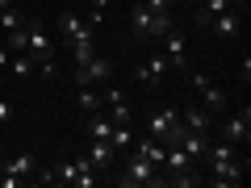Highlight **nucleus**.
<instances>
[{
    "label": "nucleus",
    "mask_w": 251,
    "mask_h": 188,
    "mask_svg": "<svg viewBox=\"0 0 251 188\" xmlns=\"http://www.w3.org/2000/svg\"><path fill=\"white\" fill-rule=\"evenodd\" d=\"M4 63H9V46L0 42V71H4Z\"/></svg>",
    "instance_id": "29"
},
{
    "label": "nucleus",
    "mask_w": 251,
    "mask_h": 188,
    "mask_svg": "<svg viewBox=\"0 0 251 188\" xmlns=\"http://www.w3.org/2000/svg\"><path fill=\"white\" fill-rule=\"evenodd\" d=\"M209 29H214L218 38H239V29H243V9H226V13H218L214 21H209Z\"/></svg>",
    "instance_id": "12"
},
{
    "label": "nucleus",
    "mask_w": 251,
    "mask_h": 188,
    "mask_svg": "<svg viewBox=\"0 0 251 188\" xmlns=\"http://www.w3.org/2000/svg\"><path fill=\"white\" fill-rule=\"evenodd\" d=\"M0 163H4V142H0Z\"/></svg>",
    "instance_id": "31"
},
{
    "label": "nucleus",
    "mask_w": 251,
    "mask_h": 188,
    "mask_svg": "<svg viewBox=\"0 0 251 188\" xmlns=\"http://www.w3.org/2000/svg\"><path fill=\"white\" fill-rule=\"evenodd\" d=\"M13 75H34V59L29 54H13Z\"/></svg>",
    "instance_id": "24"
},
{
    "label": "nucleus",
    "mask_w": 251,
    "mask_h": 188,
    "mask_svg": "<svg viewBox=\"0 0 251 188\" xmlns=\"http://www.w3.org/2000/svg\"><path fill=\"white\" fill-rule=\"evenodd\" d=\"M176 4H180V0H147V9H151V13H172Z\"/></svg>",
    "instance_id": "27"
},
{
    "label": "nucleus",
    "mask_w": 251,
    "mask_h": 188,
    "mask_svg": "<svg viewBox=\"0 0 251 188\" xmlns=\"http://www.w3.org/2000/svg\"><path fill=\"white\" fill-rule=\"evenodd\" d=\"M109 134H113V121H109V113H88V138H105L109 142Z\"/></svg>",
    "instance_id": "18"
},
{
    "label": "nucleus",
    "mask_w": 251,
    "mask_h": 188,
    "mask_svg": "<svg viewBox=\"0 0 251 188\" xmlns=\"http://www.w3.org/2000/svg\"><path fill=\"white\" fill-rule=\"evenodd\" d=\"M134 121H122V125H113V134H109V142H113V151H130L134 146Z\"/></svg>",
    "instance_id": "17"
},
{
    "label": "nucleus",
    "mask_w": 251,
    "mask_h": 188,
    "mask_svg": "<svg viewBox=\"0 0 251 188\" xmlns=\"http://www.w3.org/2000/svg\"><path fill=\"white\" fill-rule=\"evenodd\" d=\"M4 171H9V176H21V180L29 184V180H34V171H38V155H34V151L13 155V159H4Z\"/></svg>",
    "instance_id": "13"
},
{
    "label": "nucleus",
    "mask_w": 251,
    "mask_h": 188,
    "mask_svg": "<svg viewBox=\"0 0 251 188\" xmlns=\"http://www.w3.org/2000/svg\"><path fill=\"white\" fill-rule=\"evenodd\" d=\"M9 4H13V0H0V9H9Z\"/></svg>",
    "instance_id": "30"
},
{
    "label": "nucleus",
    "mask_w": 251,
    "mask_h": 188,
    "mask_svg": "<svg viewBox=\"0 0 251 188\" xmlns=\"http://www.w3.org/2000/svg\"><path fill=\"white\" fill-rule=\"evenodd\" d=\"M168 71H172L168 54H163V50H155V54H151L147 63H138V67H134V80L143 84V88H159V80H163Z\"/></svg>",
    "instance_id": "5"
},
{
    "label": "nucleus",
    "mask_w": 251,
    "mask_h": 188,
    "mask_svg": "<svg viewBox=\"0 0 251 188\" xmlns=\"http://www.w3.org/2000/svg\"><path fill=\"white\" fill-rule=\"evenodd\" d=\"M226 9H234V0H201V9H197V25H201V29H209V21H214L218 13H226Z\"/></svg>",
    "instance_id": "16"
},
{
    "label": "nucleus",
    "mask_w": 251,
    "mask_h": 188,
    "mask_svg": "<svg viewBox=\"0 0 251 188\" xmlns=\"http://www.w3.org/2000/svg\"><path fill=\"white\" fill-rule=\"evenodd\" d=\"M59 29H63V38H67V46L92 42V25H88V17H80V13H63V17H59Z\"/></svg>",
    "instance_id": "7"
},
{
    "label": "nucleus",
    "mask_w": 251,
    "mask_h": 188,
    "mask_svg": "<svg viewBox=\"0 0 251 188\" xmlns=\"http://www.w3.org/2000/svg\"><path fill=\"white\" fill-rule=\"evenodd\" d=\"M92 42H97V38H92ZM92 42H75V46H72V59H75V67H80V63H88L92 54H97V46H92Z\"/></svg>",
    "instance_id": "23"
},
{
    "label": "nucleus",
    "mask_w": 251,
    "mask_h": 188,
    "mask_svg": "<svg viewBox=\"0 0 251 188\" xmlns=\"http://www.w3.org/2000/svg\"><path fill=\"white\" fill-rule=\"evenodd\" d=\"M159 42H163V54H168L172 67H176V71H188V46H184V34H180V29H168Z\"/></svg>",
    "instance_id": "9"
},
{
    "label": "nucleus",
    "mask_w": 251,
    "mask_h": 188,
    "mask_svg": "<svg viewBox=\"0 0 251 188\" xmlns=\"http://www.w3.org/2000/svg\"><path fill=\"white\" fill-rule=\"evenodd\" d=\"M13 121V105H9V100H0V125H9Z\"/></svg>",
    "instance_id": "28"
},
{
    "label": "nucleus",
    "mask_w": 251,
    "mask_h": 188,
    "mask_svg": "<svg viewBox=\"0 0 251 188\" xmlns=\"http://www.w3.org/2000/svg\"><path fill=\"white\" fill-rule=\"evenodd\" d=\"M34 71H42V80H54V71H59V67H54V54L38 59V63H34Z\"/></svg>",
    "instance_id": "25"
},
{
    "label": "nucleus",
    "mask_w": 251,
    "mask_h": 188,
    "mask_svg": "<svg viewBox=\"0 0 251 188\" xmlns=\"http://www.w3.org/2000/svg\"><path fill=\"white\" fill-rule=\"evenodd\" d=\"M176 121H180V109H176V105H163V109H155V113H151L147 134L159 138V142H168V134H172V125H176Z\"/></svg>",
    "instance_id": "8"
},
{
    "label": "nucleus",
    "mask_w": 251,
    "mask_h": 188,
    "mask_svg": "<svg viewBox=\"0 0 251 188\" xmlns=\"http://www.w3.org/2000/svg\"><path fill=\"white\" fill-rule=\"evenodd\" d=\"M4 46H9V54H21V50L29 46V29H25V21H21L17 29H9V42H4Z\"/></svg>",
    "instance_id": "20"
},
{
    "label": "nucleus",
    "mask_w": 251,
    "mask_h": 188,
    "mask_svg": "<svg viewBox=\"0 0 251 188\" xmlns=\"http://www.w3.org/2000/svg\"><path fill=\"white\" fill-rule=\"evenodd\" d=\"M193 88L201 92V105H205L214 117H218V113H226V92H222V88H214V84H209L205 75H197V71H193Z\"/></svg>",
    "instance_id": "10"
},
{
    "label": "nucleus",
    "mask_w": 251,
    "mask_h": 188,
    "mask_svg": "<svg viewBox=\"0 0 251 188\" xmlns=\"http://www.w3.org/2000/svg\"><path fill=\"white\" fill-rule=\"evenodd\" d=\"M50 176H54V184H75V188H92V184H100V176H97V167H92L88 155L59 159V163L50 167Z\"/></svg>",
    "instance_id": "1"
},
{
    "label": "nucleus",
    "mask_w": 251,
    "mask_h": 188,
    "mask_svg": "<svg viewBox=\"0 0 251 188\" xmlns=\"http://www.w3.org/2000/svg\"><path fill=\"white\" fill-rule=\"evenodd\" d=\"M130 25H134V34L143 42H151V38H163L172 29V13H151L147 4H134L130 9Z\"/></svg>",
    "instance_id": "2"
},
{
    "label": "nucleus",
    "mask_w": 251,
    "mask_h": 188,
    "mask_svg": "<svg viewBox=\"0 0 251 188\" xmlns=\"http://www.w3.org/2000/svg\"><path fill=\"white\" fill-rule=\"evenodd\" d=\"M180 121H184L188 130H197V134H209V125H214V113H209L205 105H184Z\"/></svg>",
    "instance_id": "14"
},
{
    "label": "nucleus",
    "mask_w": 251,
    "mask_h": 188,
    "mask_svg": "<svg viewBox=\"0 0 251 188\" xmlns=\"http://www.w3.org/2000/svg\"><path fill=\"white\" fill-rule=\"evenodd\" d=\"M117 184L134 188V184H163V171L155 167L151 159H143V155L130 151V159H126V176H117Z\"/></svg>",
    "instance_id": "3"
},
{
    "label": "nucleus",
    "mask_w": 251,
    "mask_h": 188,
    "mask_svg": "<svg viewBox=\"0 0 251 188\" xmlns=\"http://www.w3.org/2000/svg\"><path fill=\"white\" fill-rule=\"evenodd\" d=\"M222 138H226V142H234V146H239V142H251V109H247V105H243L239 117H230V121L222 125Z\"/></svg>",
    "instance_id": "11"
},
{
    "label": "nucleus",
    "mask_w": 251,
    "mask_h": 188,
    "mask_svg": "<svg viewBox=\"0 0 251 188\" xmlns=\"http://www.w3.org/2000/svg\"><path fill=\"white\" fill-rule=\"evenodd\" d=\"M109 4H113V0H88V25H92V29L100 25V17H105Z\"/></svg>",
    "instance_id": "22"
},
{
    "label": "nucleus",
    "mask_w": 251,
    "mask_h": 188,
    "mask_svg": "<svg viewBox=\"0 0 251 188\" xmlns=\"http://www.w3.org/2000/svg\"><path fill=\"white\" fill-rule=\"evenodd\" d=\"M21 25V17H17V9H0V29L9 34V29H17Z\"/></svg>",
    "instance_id": "26"
},
{
    "label": "nucleus",
    "mask_w": 251,
    "mask_h": 188,
    "mask_svg": "<svg viewBox=\"0 0 251 188\" xmlns=\"http://www.w3.org/2000/svg\"><path fill=\"white\" fill-rule=\"evenodd\" d=\"M243 176H247V159H243V155H234V159H226V163H218V167H209V184H218V188L243 184Z\"/></svg>",
    "instance_id": "6"
},
{
    "label": "nucleus",
    "mask_w": 251,
    "mask_h": 188,
    "mask_svg": "<svg viewBox=\"0 0 251 188\" xmlns=\"http://www.w3.org/2000/svg\"><path fill=\"white\" fill-rule=\"evenodd\" d=\"M75 109L97 113V109H100V92H97V88H80V92H75Z\"/></svg>",
    "instance_id": "19"
},
{
    "label": "nucleus",
    "mask_w": 251,
    "mask_h": 188,
    "mask_svg": "<svg viewBox=\"0 0 251 188\" xmlns=\"http://www.w3.org/2000/svg\"><path fill=\"white\" fill-rule=\"evenodd\" d=\"M105 113H109V121H113V125H122V121H134V113H130V100H117V105H109Z\"/></svg>",
    "instance_id": "21"
},
{
    "label": "nucleus",
    "mask_w": 251,
    "mask_h": 188,
    "mask_svg": "<svg viewBox=\"0 0 251 188\" xmlns=\"http://www.w3.org/2000/svg\"><path fill=\"white\" fill-rule=\"evenodd\" d=\"M109 75H113V59H109V54H92L88 63H80V67H75V84H80V88L109 84Z\"/></svg>",
    "instance_id": "4"
},
{
    "label": "nucleus",
    "mask_w": 251,
    "mask_h": 188,
    "mask_svg": "<svg viewBox=\"0 0 251 188\" xmlns=\"http://www.w3.org/2000/svg\"><path fill=\"white\" fill-rule=\"evenodd\" d=\"M88 159H92V167H97V171H105V167H113L117 151H113V142H105V138H92V146H88Z\"/></svg>",
    "instance_id": "15"
}]
</instances>
